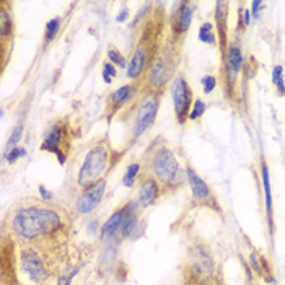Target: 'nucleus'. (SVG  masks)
<instances>
[{
  "label": "nucleus",
  "mask_w": 285,
  "mask_h": 285,
  "mask_svg": "<svg viewBox=\"0 0 285 285\" xmlns=\"http://www.w3.org/2000/svg\"><path fill=\"white\" fill-rule=\"evenodd\" d=\"M250 23V10H244V25Z\"/></svg>",
  "instance_id": "35"
},
{
  "label": "nucleus",
  "mask_w": 285,
  "mask_h": 285,
  "mask_svg": "<svg viewBox=\"0 0 285 285\" xmlns=\"http://www.w3.org/2000/svg\"><path fill=\"white\" fill-rule=\"evenodd\" d=\"M21 264L25 272L31 277V280L36 283H41L48 279V271L43 264V261L40 259V256L34 251H25L21 256Z\"/></svg>",
  "instance_id": "7"
},
{
  "label": "nucleus",
  "mask_w": 285,
  "mask_h": 285,
  "mask_svg": "<svg viewBox=\"0 0 285 285\" xmlns=\"http://www.w3.org/2000/svg\"><path fill=\"white\" fill-rule=\"evenodd\" d=\"M145 65H147V49L137 48V51L134 52V56L129 62V67H127L129 79H137V77L144 72Z\"/></svg>",
  "instance_id": "11"
},
{
  "label": "nucleus",
  "mask_w": 285,
  "mask_h": 285,
  "mask_svg": "<svg viewBox=\"0 0 285 285\" xmlns=\"http://www.w3.org/2000/svg\"><path fill=\"white\" fill-rule=\"evenodd\" d=\"M272 82L274 85H277V88H279V93L280 95H285V85L282 82V67L277 65L272 72Z\"/></svg>",
  "instance_id": "24"
},
{
  "label": "nucleus",
  "mask_w": 285,
  "mask_h": 285,
  "mask_svg": "<svg viewBox=\"0 0 285 285\" xmlns=\"http://www.w3.org/2000/svg\"><path fill=\"white\" fill-rule=\"evenodd\" d=\"M202 85H204V93H212L215 85H217V82H215L213 77L207 75V77H204V79H202Z\"/></svg>",
  "instance_id": "29"
},
{
  "label": "nucleus",
  "mask_w": 285,
  "mask_h": 285,
  "mask_svg": "<svg viewBox=\"0 0 285 285\" xmlns=\"http://www.w3.org/2000/svg\"><path fill=\"white\" fill-rule=\"evenodd\" d=\"M127 15H129V12H126V10H124V12H122V13L119 15V17H118V21H121V23H122V21H126Z\"/></svg>",
  "instance_id": "34"
},
{
  "label": "nucleus",
  "mask_w": 285,
  "mask_h": 285,
  "mask_svg": "<svg viewBox=\"0 0 285 285\" xmlns=\"http://www.w3.org/2000/svg\"><path fill=\"white\" fill-rule=\"evenodd\" d=\"M138 169H140V165H137V163L130 165V166L127 168V171H126V174H124V180H122V181H124V186H132L135 176H137V173H138Z\"/></svg>",
  "instance_id": "23"
},
{
  "label": "nucleus",
  "mask_w": 285,
  "mask_h": 285,
  "mask_svg": "<svg viewBox=\"0 0 285 285\" xmlns=\"http://www.w3.org/2000/svg\"><path fill=\"white\" fill-rule=\"evenodd\" d=\"M152 168L157 178L165 184L178 183L180 176L183 174L178 161H176L174 155L168 149H161L155 153Z\"/></svg>",
  "instance_id": "3"
},
{
  "label": "nucleus",
  "mask_w": 285,
  "mask_h": 285,
  "mask_svg": "<svg viewBox=\"0 0 285 285\" xmlns=\"http://www.w3.org/2000/svg\"><path fill=\"white\" fill-rule=\"evenodd\" d=\"M12 18L9 17V13H7L5 10L0 12V34H2V38H7L9 34H12Z\"/></svg>",
  "instance_id": "19"
},
{
  "label": "nucleus",
  "mask_w": 285,
  "mask_h": 285,
  "mask_svg": "<svg viewBox=\"0 0 285 285\" xmlns=\"http://www.w3.org/2000/svg\"><path fill=\"white\" fill-rule=\"evenodd\" d=\"M243 65V57H241V52L238 48H232L228 52V67H230V75H232V79H235V74L240 70Z\"/></svg>",
  "instance_id": "17"
},
{
  "label": "nucleus",
  "mask_w": 285,
  "mask_h": 285,
  "mask_svg": "<svg viewBox=\"0 0 285 285\" xmlns=\"http://www.w3.org/2000/svg\"><path fill=\"white\" fill-rule=\"evenodd\" d=\"M199 38H201L202 43H209V44H213L215 43V36L212 33V25L210 23H204L199 29Z\"/></svg>",
  "instance_id": "22"
},
{
  "label": "nucleus",
  "mask_w": 285,
  "mask_h": 285,
  "mask_svg": "<svg viewBox=\"0 0 285 285\" xmlns=\"http://www.w3.org/2000/svg\"><path fill=\"white\" fill-rule=\"evenodd\" d=\"M124 209H126V213H124V220H122V225H121V232H122V236H130L132 233H135L138 220H137L134 204L126 205Z\"/></svg>",
  "instance_id": "15"
},
{
  "label": "nucleus",
  "mask_w": 285,
  "mask_h": 285,
  "mask_svg": "<svg viewBox=\"0 0 285 285\" xmlns=\"http://www.w3.org/2000/svg\"><path fill=\"white\" fill-rule=\"evenodd\" d=\"M259 7H261V2H253V15H254V17H258V15H259Z\"/></svg>",
  "instance_id": "32"
},
{
  "label": "nucleus",
  "mask_w": 285,
  "mask_h": 285,
  "mask_svg": "<svg viewBox=\"0 0 285 285\" xmlns=\"http://www.w3.org/2000/svg\"><path fill=\"white\" fill-rule=\"evenodd\" d=\"M134 95H135V87H134V85H124V87H121L119 90H116L110 96V99H108V106H110L111 111L114 113V111H118L119 108L127 104L130 99L134 98Z\"/></svg>",
  "instance_id": "9"
},
{
  "label": "nucleus",
  "mask_w": 285,
  "mask_h": 285,
  "mask_svg": "<svg viewBox=\"0 0 285 285\" xmlns=\"http://www.w3.org/2000/svg\"><path fill=\"white\" fill-rule=\"evenodd\" d=\"M60 225V219L56 212L28 207L20 210L12 222L13 232L25 240H34L43 233H51Z\"/></svg>",
  "instance_id": "1"
},
{
  "label": "nucleus",
  "mask_w": 285,
  "mask_h": 285,
  "mask_svg": "<svg viewBox=\"0 0 285 285\" xmlns=\"http://www.w3.org/2000/svg\"><path fill=\"white\" fill-rule=\"evenodd\" d=\"M204 113H205V103L201 101V99H196V101H194V108H192L191 113H189V119H192V121L199 119Z\"/></svg>",
  "instance_id": "25"
},
{
  "label": "nucleus",
  "mask_w": 285,
  "mask_h": 285,
  "mask_svg": "<svg viewBox=\"0 0 285 285\" xmlns=\"http://www.w3.org/2000/svg\"><path fill=\"white\" fill-rule=\"evenodd\" d=\"M113 77H116V67H113L111 62H106L103 65V79L106 83H111Z\"/></svg>",
  "instance_id": "27"
},
{
  "label": "nucleus",
  "mask_w": 285,
  "mask_h": 285,
  "mask_svg": "<svg viewBox=\"0 0 285 285\" xmlns=\"http://www.w3.org/2000/svg\"><path fill=\"white\" fill-rule=\"evenodd\" d=\"M59 28H60V20L59 18H54V20L48 21V25H46V43H49L56 38Z\"/></svg>",
  "instance_id": "21"
},
{
  "label": "nucleus",
  "mask_w": 285,
  "mask_h": 285,
  "mask_svg": "<svg viewBox=\"0 0 285 285\" xmlns=\"http://www.w3.org/2000/svg\"><path fill=\"white\" fill-rule=\"evenodd\" d=\"M106 189V181L98 180L95 184L87 188V191L83 192L82 197L77 201V210L80 213H90L91 210L96 209V205L101 202V199L104 196Z\"/></svg>",
  "instance_id": "6"
},
{
  "label": "nucleus",
  "mask_w": 285,
  "mask_h": 285,
  "mask_svg": "<svg viewBox=\"0 0 285 285\" xmlns=\"http://www.w3.org/2000/svg\"><path fill=\"white\" fill-rule=\"evenodd\" d=\"M158 113V99L155 95H147L140 103L135 111V135H142L147 130L153 121L157 118Z\"/></svg>",
  "instance_id": "4"
},
{
  "label": "nucleus",
  "mask_w": 285,
  "mask_h": 285,
  "mask_svg": "<svg viewBox=\"0 0 285 285\" xmlns=\"http://www.w3.org/2000/svg\"><path fill=\"white\" fill-rule=\"evenodd\" d=\"M21 134H23V127L21 126H17L13 129V132H12V135H10V138H9V142H10V145H15L17 144L20 138H21Z\"/></svg>",
  "instance_id": "30"
},
{
  "label": "nucleus",
  "mask_w": 285,
  "mask_h": 285,
  "mask_svg": "<svg viewBox=\"0 0 285 285\" xmlns=\"http://www.w3.org/2000/svg\"><path fill=\"white\" fill-rule=\"evenodd\" d=\"M173 101H174V111L176 116H178V121L184 122L186 118H189L188 113L192 103V93L189 85L183 77H178L173 83Z\"/></svg>",
  "instance_id": "5"
},
{
  "label": "nucleus",
  "mask_w": 285,
  "mask_h": 285,
  "mask_svg": "<svg viewBox=\"0 0 285 285\" xmlns=\"http://www.w3.org/2000/svg\"><path fill=\"white\" fill-rule=\"evenodd\" d=\"M62 135H64L62 124H56L49 130V134L44 138V144H43V150L56 153L57 158H59V163H64L65 161V155L62 153V150L59 149V145L62 144Z\"/></svg>",
  "instance_id": "8"
},
{
  "label": "nucleus",
  "mask_w": 285,
  "mask_h": 285,
  "mask_svg": "<svg viewBox=\"0 0 285 285\" xmlns=\"http://www.w3.org/2000/svg\"><path fill=\"white\" fill-rule=\"evenodd\" d=\"M25 155H26V150L25 149L15 147V149H12V152L9 153V155H7V160H9L10 163H15V161H17L20 157H25Z\"/></svg>",
  "instance_id": "28"
},
{
  "label": "nucleus",
  "mask_w": 285,
  "mask_h": 285,
  "mask_svg": "<svg viewBox=\"0 0 285 285\" xmlns=\"http://www.w3.org/2000/svg\"><path fill=\"white\" fill-rule=\"evenodd\" d=\"M192 13H194V10H192V5L188 4V2H184L183 4V10L180 13V20H178V28H180L181 33H184L189 28L191 20H192Z\"/></svg>",
  "instance_id": "18"
},
{
  "label": "nucleus",
  "mask_w": 285,
  "mask_h": 285,
  "mask_svg": "<svg viewBox=\"0 0 285 285\" xmlns=\"http://www.w3.org/2000/svg\"><path fill=\"white\" fill-rule=\"evenodd\" d=\"M77 272H79V269H75V271H72V272H70V275H65V277H62V279L59 280V285H68V283H70V280H72V277H74Z\"/></svg>",
  "instance_id": "31"
},
{
  "label": "nucleus",
  "mask_w": 285,
  "mask_h": 285,
  "mask_svg": "<svg viewBox=\"0 0 285 285\" xmlns=\"http://www.w3.org/2000/svg\"><path fill=\"white\" fill-rule=\"evenodd\" d=\"M192 263H194V269H196V274L201 275V277H210L212 274V259L209 256V253L202 248H196L194 250V259H192Z\"/></svg>",
  "instance_id": "10"
},
{
  "label": "nucleus",
  "mask_w": 285,
  "mask_h": 285,
  "mask_svg": "<svg viewBox=\"0 0 285 285\" xmlns=\"http://www.w3.org/2000/svg\"><path fill=\"white\" fill-rule=\"evenodd\" d=\"M263 183H264V191H266V204H267V213L271 215V212H272L271 184H269V171H267V168H266V166H263Z\"/></svg>",
  "instance_id": "20"
},
{
  "label": "nucleus",
  "mask_w": 285,
  "mask_h": 285,
  "mask_svg": "<svg viewBox=\"0 0 285 285\" xmlns=\"http://www.w3.org/2000/svg\"><path fill=\"white\" fill-rule=\"evenodd\" d=\"M158 196V184L155 180H145V183L142 184L140 192H138V202H140V207H149L150 204L155 202V199Z\"/></svg>",
  "instance_id": "14"
},
{
  "label": "nucleus",
  "mask_w": 285,
  "mask_h": 285,
  "mask_svg": "<svg viewBox=\"0 0 285 285\" xmlns=\"http://www.w3.org/2000/svg\"><path fill=\"white\" fill-rule=\"evenodd\" d=\"M186 174H188V181L191 184V189H192V194H194L196 199H207L210 196V191L207 188V184L199 178V174L194 171V168H188L186 169Z\"/></svg>",
  "instance_id": "13"
},
{
  "label": "nucleus",
  "mask_w": 285,
  "mask_h": 285,
  "mask_svg": "<svg viewBox=\"0 0 285 285\" xmlns=\"http://www.w3.org/2000/svg\"><path fill=\"white\" fill-rule=\"evenodd\" d=\"M108 57H110V60H111V62L118 64L119 67H126V59L122 57V54H121V52H119L118 49L111 48L110 51H108Z\"/></svg>",
  "instance_id": "26"
},
{
  "label": "nucleus",
  "mask_w": 285,
  "mask_h": 285,
  "mask_svg": "<svg viewBox=\"0 0 285 285\" xmlns=\"http://www.w3.org/2000/svg\"><path fill=\"white\" fill-rule=\"evenodd\" d=\"M40 191L43 192V197H44V199H51V197H52V194H51L49 191H46V189H44V186H41V188H40Z\"/></svg>",
  "instance_id": "33"
},
{
  "label": "nucleus",
  "mask_w": 285,
  "mask_h": 285,
  "mask_svg": "<svg viewBox=\"0 0 285 285\" xmlns=\"http://www.w3.org/2000/svg\"><path fill=\"white\" fill-rule=\"evenodd\" d=\"M168 60L165 57H158L155 62L152 64L150 68V83L153 87H160V85H163L168 79Z\"/></svg>",
  "instance_id": "12"
},
{
  "label": "nucleus",
  "mask_w": 285,
  "mask_h": 285,
  "mask_svg": "<svg viewBox=\"0 0 285 285\" xmlns=\"http://www.w3.org/2000/svg\"><path fill=\"white\" fill-rule=\"evenodd\" d=\"M124 213H126V209H122L116 213H113L110 220H108L103 228H101V235L103 236H113L114 233L121 230V225H122V220H124Z\"/></svg>",
  "instance_id": "16"
},
{
  "label": "nucleus",
  "mask_w": 285,
  "mask_h": 285,
  "mask_svg": "<svg viewBox=\"0 0 285 285\" xmlns=\"http://www.w3.org/2000/svg\"><path fill=\"white\" fill-rule=\"evenodd\" d=\"M108 165H110V153H108V150L103 145H98V147L91 149L79 173V184L80 186H91V184H95L99 176L106 171Z\"/></svg>",
  "instance_id": "2"
}]
</instances>
